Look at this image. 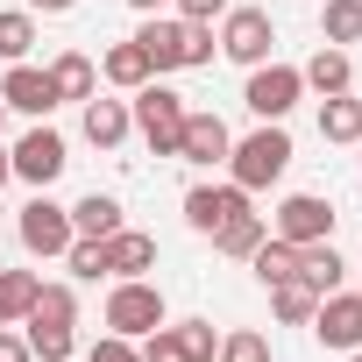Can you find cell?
Listing matches in <instances>:
<instances>
[{
  "instance_id": "30bf717a",
  "label": "cell",
  "mask_w": 362,
  "mask_h": 362,
  "mask_svg": "<svg viewBox=\"0 0 362 362\" xmlns=\"http://www.w3.org/2000/svg\"><path fill=\"white\" fill-rule=\"evenodd\" d=\"M313 341L320 348H334V355H355L362 348V291H327L320 305H313Z\"/></svg>"
},
{
  "instance_id": "ac0fdd59",
  "label": "cell",
  "mask_w": 362,
  "mask_h": 362,
  "mask_svg": "<svg viewBox=\"0 0 362 362\" xmlns=\"http://www.w3.org/2000/svg\"><path fill=\"white\" fill-rule=\"evenodd\" d=\"M100 78H107L114 93H135V86H149L156 71H149V57H142V43L128 36V43H114V50L100 57Z\"/></svg>"
},
{
  "instance_id": "7402d4cb",
  "label": "cell",
  "mask_w": 362,
  "mask_h": 362,
  "mask_svg": "<svg viewBox=\"0 0 362 362\" xmlns=\"http://www.w3.org/2000/svg\"><path fill=\"white\" fill-rule=\"evenodd\" d=\"M320 142H362V100L355 93H334V100H320Z\"/></svg>"
},
{
  "instance_id": "9a60e30c",
  "label": "cell",
  "mask_w": 362,
  "mask_h": 362,
  "mask_svg": "<svg viewBox=\"0 0 362 362\" xmlns=\"http://www.w3.org/2000/svg\"><path fill=\"white\" fill-rule=\"evenodd\" d=\"M298 78H305V93H320V100H334V93H355V57H348L341 43H320V50L298 64Z\"/></svg>"
},
{
  "instance_id": "8992f818",
  "label": "cell",
  "mask_w": 362,
  "mask_h": 362,
  "mask_svg": "<svg viewBox=\"0 0 362 362\" xmlns=\"http://www.w3.org/2000/svg\"><path fill=\"white\" fill-rule=\"evenodd\" d=\"M334 199H320V192H284L277 206H270V235L277 242H291V249H305V242H334Z\"/></svg>"
},
{
  "instance_id": "7a4b0ae2",
  "label": "cell",
  "mask_w": 362,
  "mask_h": 362,
  "mask_svg": "<svg viewBox=\"0 0 362 362\" xmlns=\"http://www.w3.org/2000/svg\"><path fill=\"white\" fill-rule=\"evenodd\" d=\"M291 156H298V149H291L284 121H256V128H249V135H242V142L228 149V177H235V185H242V192L256 199V192H270L277 177L291 170Z\"/></svg>"
},
{
  "instance_id": "d6986e66",
  "label": "cell",
  "mask_w": 362,
  "mask_h": 362,
  "mask_svg": "<svg viewBox=\"0 0 362 362\" xmlns=\"http://www.w3.org/2000/svg\"><path fill=\"white\" fill-rule=\"evenodd\" d=\"M50 86H57V100H93L100 93V64L86 50H64V57H50Z\"/></svg>"
},
{
  "instance_id": "4dcf8cb0",
  "label": "cell",
  "mask_w": 362,
  "mask_h": 362,
  "mask_svg": "<svg viewBox=\"0 0 362 362\" xmlns=\"http://www.w3.org/2000/svg\"><path fill=\"white\" fill-rule=\"evenodd\" d=\"M170 327H177V341H185V355H192V362H214V348H221L214 320H170Z\"/></svg>"
},
{
  "instance_id": "2e32d148",
  "label": "cell",
  "mask_w": 362,
  "mask_h": 362,
  "mask_svg": "<svg viewBox=\"0 0 362 362\" xmlns=\"http://www.w3.org/2000/svg\"><path fill=\"white\" fill-rule=\"evenodd\" d=\"M149 270H156V235L114 228L107 235V277H149Z\"/></svg>"
},
{
  "instance_id": "d590c367",
  "label": "cell",
  "mask_w": 362,
  "mask_h": 362,
  "mask_svg": "<svg viewBox=\"0 0 362 362\" xmlns=\"http://www.w3.org/2000/svg\"><path fill=\"white\" fill-rule=\"evenodd\" d=\"M0 362H36V355H29V334H22V327H0Z\"/></svg>"
},
{
  "instance_id": "7c38bea8",
  "label": "cell",
  "mask_w": 362,
  "mask_h": 362,
  "mask_svg": "<svg viewBox=\"0 0 362 362\" xmlns=\"http://www.w3.org/2000/svg\"><path fill=\"white\" fill-rule=\"evenodd\" d=\"M242 214H249V192L235 185V177H228V185H192V192H185V228L206 235V242H214L228 221H242Z\"/></svg>"
},
{
  "instance_id": "83f0119b",
  "label": "cell",
  "mask_w": 362,
  "mask_h": 362,
  "mask_svg": "<svg viewBox=\"0 0 362 362\" xmlns=\"http://www.w3.org/2000/svg\"><path fill=\"white\" fill-rule=\"evenodd\" d=\"M320 43H362V0H327L320 8Z\"/></svg>"
},
{
  "instance_id": "ab89813d",
  "label": "cell",
  "mask_w": 362,
  "mask_h": 362,
  "mask_svg": "<svg viewBox=\"0 0 362 362\" xmlns=\"http://www.w3.org/2000/svg\"><path fill=\"white\" fill-rule=\"evenodd\" d=\"M0 128H8V100H0Z\"/></svg>"
},
{
  "instance_id": "d6a6232c",
  "label": "cell",
  "mask_w": 362,
  "mask_h": 362,
  "mask_svg": "<svg viewBox=\"0 0 362 362\" xmlns=\"http://www.w3.org/2000/svg\"><path fill=\"white\" fill-rule=\"evenodd\" d=\"M29 313H43V320H78V291H71V284H43Z\"/></svg>"
},
{
  "instance_id": "6da1fadb",
  "label": "cell",
  "mask_w": 362,
  "mask_h": 362,
  "mask_svg": "<svg viewBox=\"0 0 362 362\" xmlns=\"http://www.w3.org/2000/svg\"><path fill=\"white\" fill-rule=\"evenodd\" d=\"M135 43H142V57H149L156 78H170V71H199V64L221 57L214 22H185V15H142Z\"/></svg>"
},
{
  "instance_id": "e0dca14e",
  "label": "cell",
  "mask_w": 362,
  "mask_h": 362,
  "mask_svg": "<svg viewBox=\"0 0 362 362\" xmlns=\"http://www.w3.org/2000/svg\"><path fill=\"white\" fill-rule=\"evenodd\" d=\"M22 334H29V355H36V362H71V355H78V320H43V313H29Z\"/></svg>"
},
{
  "instance_id": "484cf974",
  "label": "cell",
  "mask_w": 362,
  "mask_h": 362,
  "mask_svg": "<svg viewBox=\"0 0 362 362\" xmlns=\"http://www.w3.org/2000/svg\"><path fill=\"white\" fill-rule=\"evenodd\" d=\"M313 305H320V291H313L305 277H284V284H270V313H277L284 327H305V320H313Z\"/></svg>"
},
{
  "instance_id": "f1b7e54d",
  "label": "cell",
  "mask_w": 362,
  "mask_h": 362,
  "mask_svg": "<svg viewBox=\"0 0 362 362\" xmlns=\"http://www.w3.org/2000/svg\"><path fill=\"white\" fill-rule=\"evenodd\" d=\"M214 362H270V334H256V327H228L221 348H214Z\"/></svg>"
},
{
  "instance_id": "e575fe53",
  "label": "cell",
  "mask_w": 362,
  "mask_h": 362,
  "mask_svg": "<svg viewBox=\"0 0 362 362\" xmlns=\"http://www.w3.org/2000/svg\"><path fill=\"white\" fill-rule=\"evenodd\" d=\"M235 8V0H170V15H185V22H221Z\"/></svg>"
},
{
  "instance_id": "5bb4252c",
  "label": "cell",
  "mask_w": 362,
  "mask_h": 362,
  "mask_svg": "<svg viewBox=\"0 0 362 362\" xmlns=\"http://www.w3.org/2000/svg\"><path fill=\"white\" fill-rule=\"evenodd\" d=\"M78 128H86V142L93 149H121L128 135H135V114H128V100H78Z\"/></svg>"
},
{
  "instance_id": "5b68a950",
  "label": "cell",
  "mask_w": 362,
  "mask_h": 362,
  "mask_svg": "<svg viewBox=\"0 0 362 362\" xmlns=\"http://www.w3.org/2000/svg\"><path fill=\"white\" fill-rule=\"evenodd\" d=\"M107 334H128V341H142L149 327H163L170 320V305H163V291L149 284V277H114V291H107Z\"/></svg>"
},
{
  "instance_id": "f35d334b",
  "label": "cell",
  "mask_w": 362,
  "mask_h": 362,
  "mask_svg": "<svg viewBox=\"0 0 362 362\" xmlns=\"http://www.w3.org/2000/svg\"><path fill=\"white\" fill-rule=\"evenodd\" d=\"M128 8H135V15H163V8H170V0H128Z\"/></svg>"
},
{
  "instance_id": "44dd1931",
  "label": "cell",
  "mask_w": 362,
  "mask_h": 362,
  "mask_svg": "<svg viewBox=\"0 0 362 362\" xmlns=\"http://www.w3.org/2000/svg\"><path fill=\"white\" fill-rule=\"evenodd\" d=\"M298 277H305V284L327 298V291H341L348 263H341V249H334V242H305V249H298Z\"/></svg>"
},
{
  "instance_id": "1f68e13d",
  "label": "cell",
  "mask_w": 362,
  "mask_h": 362,
  "mask_svg": "<svg viewBox=\"0 0 362 362\" xmlns=\"http://www.w3.org/2000/svg\"><path fill=\"white\" fill-rule=\"evenodd\" d=\"M142 362H192V355H185V341H177V327H170V320L142 334Z\"/></svg>"
},
{
  "instance_id": "4fadbf2b",
  "label": "cell",
  "mask_w": 362,
  "mask_h": 362,
  "mask_svg": "<svg viewBox=\"0 0 362 362\" xmlns=\"http://www.w3.org/2000/svg\"><path fill=\"white\" fill-rule=\"evenodd\" d=\"M228 149H235L228 121H221V114H206V107H192V114H185V135H177V163L214 170V163H228Z\"/></svg>"
},
{
  "instance_id": "f546056e",
  "label": "cell",
  "mask_w": 362,
  "mask_h": 362,
  "mask_svg": "<svg viewBox=\"0 0 362 362\" xmlns=\"http://www.w3.org/2000/svg\"><path fill=\"white\" fill-rule=\"evenodd\" d=\"M64 270H71L78 284H100V277H107V242H93V235H78V242L64 249Z\"/></svg>"
},
{
  "instance_id": "b9f144b4",
  "label": "cell",
  "mask_w": 362,
  "mask_h": 362,
  "mask_svg": "<svg viewBox=\"0 0 362 362\" xmlns=\"http://www.w3.org/2000/svg\"><path fill=\"white\" fill-rule=\"evenodd\" d=\"M355 149H362V142H355Z\"/></svg>"
},
{
  "instance_id": "836d02e7",
  "label": "cell",
  "mask_w": 362,
  "mask_h": 362,
  "mask_svg": "<svg viewBox=\"0 0 362 362\" xmlns=\"http://www.w3.org/2000/svg\"><path fill=\"white\" fill-rule=\"evenodd\" d=\"M86 362H142V341H128V334H100V341L86 348Z\"/></svg>"
},
{
  "instance_id": "74e56055",
  "label": "cell",
  "mask_w": 362,
  "mask_h": 362,
  "mask_svg": "<svg viewBox=\"0 0 362 362\" xmlns=\"http://www.w3.org/2000/svg\"><path fill=\"white\" fill-rule=\"evenodd\" d=\"M8 185H15V156L0 149V192H8Z\"/></svg>"
},
{
  "instance_id": "cb8c5ba5",
  "label": "cell",
  "mask_w": 362,
  "mask_h": 362,
  "mask_svg": "<svg viewBox=\"0 0 362 362\" xmlns=\"http://www.w3.org/2000/svg\"><path fill=\"white\" fill-rule=\"evenodd\" d=\"M249 270H256V284L270 291V284L298 277V249H291V242H277V235H263V242H256V256H249Z\"/></svg>"
},
{
  "instance_id": "4316f807",
  "label": "cell",
  "mask_w": 362,
  "mask_h": 362,
  "mask_svg": "<svg viewBox=\"0 0 362 362\" xmlns=\"http://www.w3.org/2000/svg\"><path fill=\"white\" fill-rule=\"evenodd\" d=\"M36 50V15L29 8H0V64H22Z\"/></svg>"
},
{
  "instance_id": "8d00e7d4",
  "label": "cell",
  "mask_w": 362,
  "mask_h": 362,
  "mask_svg": "<svg viewBox=\"0 0 362 362\" xmlns=\"http://www.w3.org/2000/svg\"><path fill=\"white\" fill-rule=\"evenodd\" d=\"M78 0H29V15H71Z\"/></svg>"
},
{
  "instance_id": "277c9868",
  "label": "cell",
  "mask_w": 362,
  "mask_h": 362,
  "mask_svg": "<svg viewBox=\"0 0 362 362\" xmlns=\"http://www.w3.org/2000/svg\"><path fill=\"white\" fill-rule=\"evenodd\" d=\"M214 36H221V57L242 64V71H256V64L277 57V22H270V8H228Z\"/></svg>"
},
{
  "instance_id": "ba28073f",
  "label": "cell",
  "mask_w": 362,
  "mask_h": 362,
  "mask_svg": "<svg viewBox=\"0 0 362 362\" xmlns=\"http://www.w3.org/2000/svg\"><path fill=\"white\" fill-rule=\"evenodd\" d=\"M15 235H22V249H29L36 263H50V256L64 263V249L78 242V235H71V206H57L50 192H36V199L22 206V221H15Z\"/></svg>"
},
{
  "instance_id": "3957f363",
  "label": "cell",
  "mask_w": 362,
  "mask_h": 362,
  "mask_svg": "<svg viewBox=\"0 0 362 362\" xmlns=\"http://www.w3.org/2000/svg\"><path fill=\"white\" fill-rule=\"evenodd\" d=\"M128 114H135V135H142L156 156H177V135H185V114H192L177 86H163V78L135 86V93H128Z\"/></svg>"
},
{
  "instance_id": "d4e9b609",
  "label": "cell",
  "mask_w": 362,
  "mask_h": 362,
  "mask_svg": "<svg viewBox=\"0 0 362 362\" xmlns=\"http://www.w3.org/2000/svg\"><path fill=\"white\" fill-rule=\"evenodd\" d=\"M263 235H270V221H263V214H256V206H249V214H242V221H228V228H221V235H214V249H221V256H235V263H249V256H256V242H263Z\"/></svg>"
},
{
  "instance_id": "9c48e42d",
  "label": "cell",
  "mask_w": 362,
  "mask_h": 362,
  "mask_svg": "<svg viewBox=\"0 0 362 362\" xmlns=\"http://www.w3.org/2000/svg\"><path fill=\"white\" fill-rule=\"evenodd\" d=\"M298 100H305V78H298V64H277V57H270V64H256V71H249V86H242V107H249L256 121H284Z\"/></svg>"
},
{
  "instance_id": "8fae6325",
  "label": "cell",
  "mask_w": 362,
  "mask_h": 362,
  "mask_svg": "<svg viewBox=\"0 0 362 362\" xmlns=\"http://www.w3.org/2000/svg\"><path fill=\"white\" fill-rule=\"evenodd\" d=\"M0 100H8V114H29V121H50L64 100H57V86H50V64H8V78H0Z\"/></svg>"
},
{
  "instance_id": "603a6c76",
  "label": "cell",
  "mask_w": 362,
  "mask_h": 362,
  "mask_svg": "<svg viewBox=\"0 0 362 362\" xmlns=\"http://www.w3.org/2000/svg\"><path fill=\"white\" fill-rule=\"evenodd\" d=\"M36 291H43L36 270H0V327H22L29 305H36Z\"/></svg>"
},
{
  "instance_id": "ffe728a7",
  "label": "cell",
  "mask_w": 362,
  "mask_h": 362,
  "mask_svg": "<svg viewBox=\"0 0 362 362\" xmlns=\"http://www.w3.org/2000/svg\"><path fill=\"white\" fill-rule=\"evenodd\" d=\"M114 228H128V221H121V199H114V192H86V199L71 206V235H93V242H107Z\"/></svg>"
},
{
  "instance_id": "60d3db41",
  "label": "cell",
  "mask_w": 362,
  "mask_h": 362,
  "mask_svg": "<svg viewBox=\"0 0 362 362\" xmlns=\"http://www.w3.org/2000/svg\"><path fill=\"white\" fill-rule=\"evenodd\" d=\"M348 362H362V348H355V355H348Z\"/></svg>"
},
{
  "instance_id": "52a82bcc",
  "label": "cell",
  "mask_w": 362,
  "mask_h": 362,
  "mask_svg": "<svg viewBox=\"0 0 362 362\" xmlns=\"http://www.w3.org/2000/svg\"><path fill=\"white\" fill-rule=\"evenodd\" d=\"M8 156H15V177H22L29 192H50L57 177H64V163H71V142H64L50 121H36V128H29V135L8 149Z\"/></svg>"
}]
</instances>
